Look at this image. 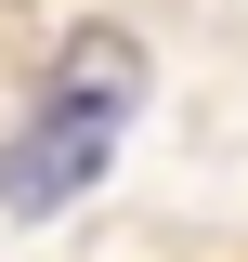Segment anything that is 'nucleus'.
Wrapping results in <instances>:
<instances>
[{
	"mask_svg": "<svg viewBox=\"0 0 248 262\" xmlns=\"http://www.w3.org/2000/svg\"><path fill=\"white\" fill-rule=\"evenodd\" d=\"M131 92H144V53H131V39H79V53L53 66V105L13 131V158H0V196H13L27 223H53L65 196H79L105 158H118Z\"/></svg>",
	"mask_w": 248,
	"mask_h": 262,
	"instance_id": "obj_1",
	"label": "nucleus"
}]
</instances>
